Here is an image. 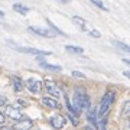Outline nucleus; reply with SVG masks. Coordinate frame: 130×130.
Wrapping results in <instances>:
<instances>
[{"mask_svg":"<svg viewBox=\"0 0 130 130\" xmlns=\"http://www.w3.org/2000/svg\"><path fill=\"white\" fill-rule=\"evenodd\" d=\"M88 106H91V103H90V97L87 95L85 90L81 87H77L74 91V101L71 104V113L79 116L83 110L88 108Z\"/></svg>","mask_w":130,"mask_h":130,"instance_id":"obj_1","label":"nucleus"},{"mask_svg":"<svg viewBox=\"0 0 130 130\" xmlns=\"http://www.w3.org/2000/svg\"><path fill=\"white\" fill-rule=\"evenodd\" d=\"M114 100H116V93H114V91H107V93L104 94V97H103L101 103H100V107L97 108L98 120H106L107 113L110 110L111 104L114 103Z\"/></svg>","mask_w":130,"mask_h":130,"instance_id":"obj_2","label":"nucleus"},{"mask_svg":"<svg viewBox=\"0 0 130 130\" xmlns=\"http://www.w3.org/2000/svg\"><path fill=\"white\" fill-rule=\"evenodd\" d=\"M7 43H9L13 49H16L18 52L30 54V55H36V56H39V55H52L51 51H42V49H35V48H23V46H19L18 43H13L12 41H7Z\"/></svg>","mask_w":130,"mask_h":130,"instance_id":"obj_3","label":"nucleus"},{"mask_svg":"<svg viewBox=\"0 0 130 130\" xmlns=\"http://www.w3.org/2000/svg\"><path fill=\"white\" fill-rule=\"evenodd\" d=\"M25 85H26V88H28L32 94H38L42 88V84L38 78H28L25 81Z\"/></svg>","mask_w":130,"mask_h":130,"instance_id":"obj_4","label":"nucleus"},{"mask_svg":"<svg viewBox=\"0 0 130 130\" xmlns=\"http://www.w3.org/2000/svg\"><path fill=\"white\" fill-rule=\"evenodd\" d=\"M29 32L41 35L43 38H55L56 36V33L52 29H43V28H36V26H29Z\"/></svg>","mask_w":130,"mask_h":130,"instance_id":"obj_5","label":"nucleus"},{"mask_svg":"<svg viewBox=\"0 0 130 130\" xmlns=\"http://www.w3.org/2000/svg\"><path fill=\"white\" fill-rule=\"evenodd\" d=\"M45 87H46L49 95H54L55 98L61 97V88L56 85L55 83H54V81H49V79H46V81H45Z\"/></svg>","mask_w":130,"mask_h":130,"instance_id":"obj_6","label":"nucleus"},{"mask_svg":"<svg viewBox=\"0 0 130 130\" xmlns=\"http://www.w3.org/2000/svg\"><path fill=\"white\" fill-rule=\"evenodd\" d=\"M33 126V121L28 117H22L20 120H18L13 124V129H22V130H28Z\"/></svg>","mask_w":130,"mask_h":130,"instance_id":"obj_7","label":"nucleus"},{"mask_svg":"<svg viewBox=\"0 0 130 130\" xmlns=\"http://www.w3.org/2000/svg\"><path fill=\"white\" fill-rule=\"evenodd\" d=\"M87 120H88L93 126H95V123H97V120H98V111H97V107H91V106H88V108H87Z\"/></svg>","mask_w":130,"mask_h":130,"instance_id":"obj_8","label":"nucleus"},{"mask_svg":"<svg viewBox=\"0 0 130 130\" xmlns=\"http://www.w3.org/2000/svg\"><path fill=\"white\" fill-rule=\"evenodd\" d=\"M49 123H51V126L54 127V129H62V127L65 126V119L61 116V114H55V116L51 117Z\"/></svg>","mask_w":130,"mask_h":130,"instance_id":"obj_9","label":"nucleus"},{"mask_svg":"<svg viewBox=\"0 0 130 130\" xmlns=\"http://www.w3.org/2000/svg\"><path fill=\"white\" fill-rule=\"evenodd\" d=\"M5 107H7V108H6V111H7V116L10 117V119H13V120H20V119H22V113L19 111V108H16V107H14L13 108V106H7V104H6Z\"/></svg>","mask_w":130,"mask_h":130,"instance_id":"obj_10","label":"nucleus"},{"mask_svg":"<svg viewBox=\"0 0 130 130\" xmlns=\"http://www.w3.org/2000/svg\"><path fill=\"white\" fill-rule=\"evenodd\" d=\"M38 61H39V65H41L43 70H48V71H52V72H61L62 71V67H59V65H52V64H48V62H45V61L42 59V58H38Z\"/></svg>","mask_w":130,"mask_h":130,"instance_id":"obj_11","label":"nucleus"},{"mask_svg":"<svg viewBox=\"0 0 130 130\" xmlns=\"http://www.w3.org/2000/svg\"><path fill=\"white\" fill-rule=\"evenodd\" d=\"M42 104L45 107H49V108H59V104L56 101L55 98H51V97H42Z\"/></svg>","mask_w":130,"mask_h":130,"instance_id":"obj_12","label":"nucleus"},{"mask_svg":"<svg viewBox=\"0 0 130 130\" xmlns=\"http://www.w3.org/2000/svg\"><path fill=\"white\" fill-rule=\"evenodd\" d=\"M111 43H113V45H114V46L117 48V49H120V51L126 52V54H129V52H130L129 45H126L124 42H121V41H116V39H113V41H111Z\"/></svg>","mask_w":130,"mask_h":130,"instance_id":"obj_13","label":"nucleus"},{"mask_svg":"<svg viewBox=\"0 0 130 130\" xmlns=\"http://www.w3.org/2000/svg\"><path fill=\"white\" fill-rule=\"evenodd\" d=\"M72 22H75L77 26H78L81 30H85V29H87V22H85L83 18H79V16H72Z\"/></svg>","mask_w":130,"mask_h":130,"instance_id":"obj_14","label":"nucleus"},{"mask_svg":"<svg viewBox=\"0 0 130 130\" xmlns=\"http://www.w3.org/2000/svg\"><path fill=\"white\" fill-rule=\"evenodd\" d=\"M45 20H46V23H48V26H49V29H52V30L56 33V35H62V36H67V33L62 32L61 29H58V26H55V25H54V22H52V20H49V18H46Z\"/></svg>","mask_w":130,"mask_h":130,"instance_id":"obj_15","label":"nucleus"},{"mask_svg":"<svg viewBox=\"0 0 130 130\" xmlns=\"http://www.w3.org/2000/svg\"><path fill=\"white\" fill-rule=\"evenodd\" d=\"M65 51L70 52V54H84V48L81 46H74V45H67Z\"/></svg>","mask_w":130,"mask_h":130,"instance_id":"obj_16","label":"nucleus"},{"mask_svg":"<svg viewBox=\"0 0 130 130\" xmlns=\"http://www.w3.org/2000/svg\"><path fill=\"white\" fill-rule=\"evenodd\" d=\"M23 83H22V79L19 78V77H13V90L14 91H22V90H23Z\"/></svg>","mask_w":130,"mask_h":130,"instance_id":"obj_17","label":"nucleus"},{"mask_svg":"<svg viewBox=\"0 0 130 130\" xmlns=\"http://www.w3.org/2000/svg\"><path fill=\"white\" fill-rule=\"evenodd\" d=\"M13 10H16V12H18V13H20V14L29 13V7H26V6H23V5H20V3H14V5H13Z\"/></svg>","mask_w":130,"mask_h":130,"instance_id":"obj_18","label":"nucleus"},{"mask_svg":"<svg viewBox=\"0 0 130 130\" xmlns=\"http://www.w3.org/2000/svg\"><path fill=\"white\" fill-rule=\"evenodd\" d=\"M129 110H130V101L129 100H126L124 104H123V110H121V117L127 120V117H129Z\"/></svg>","mask_w":130,"mask_h":130,"instance_id":"obj_19","label":"nucleus"},{"mask_svg":"<svg viewBox=\"0 0 130 130\" xmlns=\"http://www.w3.org/2000/svg\"><path fill=\"white\" fill-rule=\"evenodd\" d=\"M90 2H91V3H93L94 6H97L98 9H101V10H106V12L108 10V9H107V6L104 5L103 2H100V0H90Z\"/></svg>","mask_w":130,"mask_h":130,"instance_id":"obj_20","label":"nucleus"},{"mask_svg":"<svg viewBox=\"0 0 130 130\" xmlns=\"http://www.w3.org/2000/svg\"><path fill=\"white\" fill-rule=\"evenodd\" d=\"M68 119L71 120V123H72L74 126H78L79 121H78V116H77V114H74V113L68 111Z\"/></svg>","mask_w":130,"mask_h":130,"instance_id":"obj_21","label":"nucleus"},{"mask_svg":"<svg viewBox=\"0 0 130 130\" xmlns=\"http://www.w3.org/2000/svg\"><path fill=\"white\" fill-rule=\"evenodd\" d=\"M90 36L93 38H101V33H100V30H97V29H93V30H90Z\"/></svg>","mask_w":130,"mask_h":130,"instance_id":"obj_22","label":"nucleus"},{"mask_svg":"<svg viewBox=\"0 0 130 130\" xmlns=\"http://www.w3.org/2000/svg\"><path fill=\"white\" fill-rule=\"evenodd\" d=\"M71 74H72V77H77V78H85V75L83 72H79V71H72Z\"/></svg>","mask_w":130,"mask_h":130,"instance_id":"obj_23","label":"nucleus"},{"mask_svg":"<svg viewBox=\"0 0 130 130\" xmlns=\"http://www.w3.org/2000/svg\"><path fill=\"white\" fill-rule=\"evenodd\" d=\"M7 104V98L3 97V95H0V107H5Z\"/></svg>","mask_w":130,"mask_h":130,"instance_id":"obj_24","label":"nucleus"},{"mask_svg":"<svg viewBox=\"0 0 130 130\" xmlns=\"http://www.w3.org/2000/svg\"><path fill=\"white\" fill-rule=\"evenodd\" d=\"M5 121H6V116H5V114H3V113H2V111H0V123L3 124Z\"/></svg>","mask_w":130,"mask_h":130,"instance_id":"obj_25","label":"nucleus"},{"mask_svg":"<svg viewBox=\"0 0 130 130\" xmlns=\"http://www.w3.org/2000/svg\"><path fill=\"white\" fill-rule=\"evenodd\" d=\"M61 3H68V0H59Z\"/></svg>","mask_w":130,"mask_h":130,"instance_id":"obj_26","label":"nucleus"},{"mask_svg":"<svg viewBox=\"0 0 130 130\" xmlns=\"http://www.w3.org/2000/svg\"><path fill=\"white\" fill-rule=\"evenodd\" d=\"M3 14H5V13H3V12H2V10H0V18H3Z\"/></svg>","mask_w":130,"mask_h":130,"instance_id":"obj_27","label":"nucleus"}]
</instances>
